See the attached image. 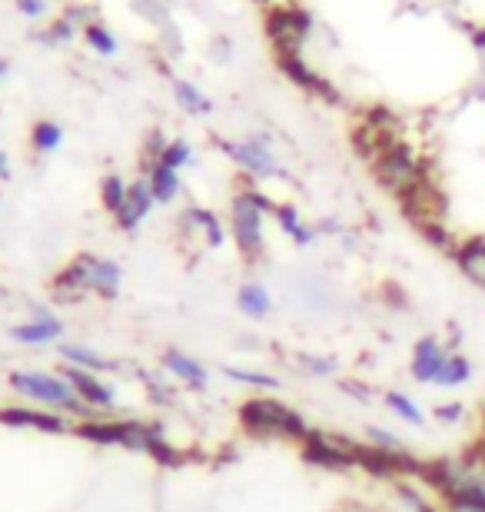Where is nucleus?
Returning <instances> with one entry per match:
<instances>
[{"mask_svg":"<svg viewBox=\"0 0 485 512\" xmlns=\"http://www.w3.org/2000/svg\"><path fill=\"white\" fill-rule=\"evenodd\" d=\"M60 356L67 360V366H80V370H113L110 360H103L97 350H90V346H80V343H60Z\"/></svg>","mask_w":485,"mask_h":512,"instance_id":"aec40b11","label":"nucleus"},{"mask_svg":"<svg viewBox=\"0 0 485 512\" xmlns=\"http://www.w3.org/2000/svg\"><path fill=\"white\" fill-rule=\"evenodd\" d=\"M0 426L37 429V433H74V423L67 416L47 413V409H30V406H4L0 409Z\"/></svg>","mask_w":485,"mask_h":512,"instance_id":"6e6552de","label":"nucleus"},{"mask_svg":"<svg viewBox=\"0 0 485 512\" xmlns=\"http://www.w3.org/2000/svg\"><path fill=\"white\" fill-rule=\"evenodd\" d=\"M127 183H123L117 173H110V177H103L100 183V200H103V207H107L110 213H117L123 207V200H127Z\"/></svg>","mask_w":485,"mask_h":512,"instance_id":"cd10ccee","label":"nucleus"},{"mask_svg":"<svg viewBox=\"0 0 485 512\" xmlns=\"http://www.w3.org/2000/svg\"><path fill=\"white\" fill-rule=\"evenodd\" d=\"M273 210H276L273 203L256 190H240L230 203L233 240L250 263H256L263 256V213H273Z\"/></svg>","mask_w":485,"mask_h":512,"instance_id":"20e7f679","label":"nucleus"},{"mask_svg":"<svg viewBox=\"0 0 485 512\" xmlns=\"http://www.w3.org/2000/svg\"><path fill=\"white\" fill-rule=\"evenodd\" d=\"M442 512H485L476 499H469V496H456V499H446L442 503Z\"/></svg>","mask_w":485,"mask_h":512,"instance_id":"c9c22d12","label":"nucleus"},{"mask_svg":"<svg viewBox=\"0 0 485 512\" xmlns=\"http://www.w3.org/2000/svg\"><path fill=\"white\" fill-rule=\"evenodd\" d=\"M339 389H343L346 396H356L359 403H373V393L363 386V383H356V380H346V383H339Z\"/></svg>","mask_w":485,"mask_h":512,"instance_id":"e433bc0d","label":"nucleus"},{"mask_svg":"<svg viewBox=\"0 0 485 512\" xmlns=\"http://www.w3.org/2000/svg\"><path fill=\"white\" fill-rule=\"evenodd\" d=\"M147 456L157 459L160 466H180V463H183V456L170 446V439L163 436V433H160L157 439H153V446H150V453H147Z\"/></svg>","mask_w":485,"mask_h":512,"instance_id":"7c9ffc66","label":"nucleus"},{"mask_svg":"<svg viewBox=\"0 0 485 512\" xmlns=\"http://www.w3.org/2000/svg\"><path fill=\"white\" fill-rule=\"evenodd\" d=\"M7 67H10V64H7V60H0V77H4V74H7Z\"/></svg>","mask_w":485,"mask_h":512,"instance_id":"79ce46f5","label":"nucleus"},{"mask_svg":"<svg viewBox=\"0 0 485 512\" xmlns=\"http://www.w3.org/2000/svg\"><path fill=\"white\" fill-rule=\"evenodd\" d=\"M223 150L240 163L246 173L253 177H280V163L270 150H266L263 140H243V143H223Z\"/></svg>","mask_w":485,"mask_h":512,"instance_id":"1a4fd4ad","label":"nucleus"},{"mask_svg":"<svg viewBox=\"0 0 485 512\" xmlns=\"http://www.w3.org/2000/svg\"><path fill=\"white\" fill-rule=\"evenodd\" d=\"M60 376H64V380L74 386V393L84 399L87 406H94V409L97 406L100 409H110L113 406V389L107 383H100L90 370H80V366H67V370L60 373Z\"/></svg>","mask_w":485,"mask_h":512,"instance_id":"f8f14e48","label":"nucleus"},{"mask_svg":"<svg viewBox=\"0 0 485 512\" xmlns=\"http://www.w3.org/2000/svg\"><path fill=\"white\" fill-rule=\"evenodd\" d=\"M462 413H466V406L462 403H442V406H432V419L442 426H456L462 423Z\"/></svg>","mask_w":485,"mask_h":512,"instance_id":"f704fd0d","label":"nucleus"},{"mask_svg":"<svg viewBox=\"0 0 485 512\" xmlns=\"http://www.w3.org/2000/svg\"><path fill=\"white\" fill-rule=\"evenodd\" d=\"M373 173H376V180L383 183V190H389L399 203L406 200L409 193H416L422 183H429L426 163H422L419 153L406 147L402 140L392 143L383 157L373 160Z\"/></svg>","mask_w":485,"mask_h":512,"instance_id":"7ed1b4c3","label":"nucleus"},{"mask_svg":"<svg viewBox=\"0 0 485 512\" xmlns=\"http://www.w3.org/2000/svg\"><path fill=\"white\" fill-rule=\"evenodd\" d=\"M147 177H150V187H153V197H157V203H170L180 193L177 170H170L167 163H157V167H153Z\"/></svg>","mask_w":485,"mask_h":512,"instance_id":"5701e85b","label":"nucleus"},{"mask_svg":"<svg viewBox=\"0 0 485 512\" xmlns=\"http://www.w3.org/2000/svg\"><path fill=\"white\" fill-rule=\"evenodd\" d=\"M299 456L306 459L309 466L316 469H333V473H343V469H359V443H353L349 436L339 433H326V429H313L303 443H299Z\"/></svg>","mask_w":485,"mask_h":512,"instance_id":"39448f33","label":"nucleus"},{"mask_svg":"<svg viewBox=\"0 0 485 512\" xmlns=\"http://www.w3.org/2000/svg\"><path fill=\"white\" fill-rule=\"evenodd\" d=\"M163 366L177 376V380L190 383L193 389H203L206 386V370L196 360H190L187 353H177V350H167V356H163Z\"/></svg>","mask_w":485,"mask_h":512,"instance_id":"a211bd4d","label":"nucleus"},{"mask_svg":"<svg viewBox=\"0 0 485 512\" xmlns=\"http://www.w3.org/2000/svg\"><path fill=\"white\" fill-rule=\"evenodd\" d=\"M60 140H64V130H60L54 120H40V124L34 127V133H30V143H34L37 153H50L60 147Z\"/></svg>","mask_w":485,"mask_h":512,"instance_id":"bb28decb","label":"nucleus"},{"mask_svg":"<svg viewBox=\"0 0 485 512\" xmlns=\"http://www.w3.org/2000/svg\"><path fill=\"white\" fill-rule=\"evenodd\" d=\"M383 403H386L389 413H396L402 419V423H409V426H416V429L426 426V413H422L416 399H409L406 393H396V389H389V393L383 396Z\"/></svg>","mask_w":485,"mask_h":512,"instance_id":"4be33fe9","label":"nucleus"},{"mask_svg":"<svg viewBox=\"0 0 485 512\" xmlns=\"http://www.w3.org/2000/svg\"><path fill=\"white\" fill-rule=\"evenodd\" d=\"M263 4H273V0H263Z\"/></svg>","mask_w":485,"mask_h":512,"instance_id":"37998d69","label":"nucleus"},{"mask_svg":"<svg viewBox=\"0 0 485 512\" xmlns=\"http://www.w3.org/2000/svg\"><path fill=\"white\" fill-rule=\"evenodd\" d=\"M472 380V360L469 356H462V353H452L446 366H442V373H439V380L432 383V386H439V389H459V386H466Z\"/></svg>","mask_w":485,"mask_h":512,"instance_id":"412c9836","label":"nucleus"},{"mask_svg":"<svg viewBox=\"0 0 485 512\" xmlns=\"http://www.w3.org/2000/svg\"><path fill=\"white\" fill-rule=\"evenodd\" d=\"M173 94H177L180 107L190 110V114H210V100H206L193 84H187V80H173Z\"/></svg>","mask_w":485,"mask_h":512,"instance_id":"a878e982","label":"nucleus"},{"mask_svg":"<svg viewBox=\"0 0 485 512\" xmlns=\"http://www.w3.org/2000/svg\"><path fill=\"white\" fill-rule=\"evenodd\" d=\"M163 163H167L170 170H180L190 163V143L187 140H170L167 153H163Z\"/></svg>","mask_w":485,"mask_h":512,"instance_id":"72a5a7b5","label":"nucleus"},{"mask_svg":"<svg viewBox=\"0 0 485 512\" xmlns=\"http://www.w3.org/2000/svg\"><path fill=\"white\" fill-rule=\"evenodd\" d=\"M223 373L230 376L236 383H246V386H260V389H276L280 380L270 373H253V370H240V366H223Z\"/></svg>","mask_w":485,"mask_h":512,"instance_id":"c756f323","label":"nucleus"},{"mask_svg":"<svg viewBox=\"0 0 485 512\" xmlns=\"http://www.w3.org/2000/svg\"><path fill=\"white\" fill-rule=\"evenodd\" d=\"M133 10L143 14V17L150 20V24H157V27L170 24V14H167V7H163L160 0H133Z\"/></svg>","mask_w":485,"mask_h":512,"instance_id":"2f4dec72","label":"nucleus"},{"mask_svg":"<svg viewBox=\"0 0 485 512\" xmlns=\"http://www.w3.org/2000/svg\"><path fill=\"white\" fill-rule=\"evenodd\" d=\"M366 436H369V446L383 449V453H389V456H409L412 453V449L402 443L396 433H389V429H383V426H369Z\"/></svg>","mask_w":485,"mask_h":512,"instance_id":"393cba45","label":"nucleus"},{"mask_svg":"<svg viewBox=\"0 0 485 512\" xmlns=\"http://www.w3.org/2000/svg\"><path fill=\"white\" fill-rule=\"evenodd\" d=\"M17 10L27 17H40L47 14V0H17Z\"/></svg>","mask_w":485,"mask_h":512,"instance_id":"4c0bfd02","label":"nucleus"},{"mask_svg":"<svg viewBox=\"0 0 485 512\" xmlns=\"http://www.w3.org/2000/svg\"><path fill=\"white\" fill-rule=\"evenodd\" d=\"M84 34H87V44L94 47V50H100V54H113V50H117V40L110 37V30L103 27V24L87 27Z\"/></svg>","mask_w":485,"mask_h":512,"instance_id":"473e14b6","label":"nucleus"},{"mask_svg":"<svg viewBox=\"0 0 485 512\" xmlns=\"http://www.w3.org/2000/svg\"><path fill=\"white\" fill-rule=\"evenodd\" d=\"M482 423H485V419H482ZM472 453H479V456L485 459V433H482V439H479V446H472Z\"/></svg>","mask_w":485,"mask_h":512,"instance_id":"a19ab883","label":"nucleus"},{"mask_svg":"<svg viewBox=\"0 0 485 512\" xmlns=\"http://www.w3.org/2000/svg\"><path fill=\"white\" fill-rule=\"evenodd\" d=\"M60 333H64V323H60L47 306H34V320L10 330V336H14L17 343H27V346H44L50 340H57Z\"/></svg>","mask_w":485,"mask_h":512,"instance_id":"9b49d317","label":"nucleus"},{"mask_svg":"<svg viewBox=\"0 0 485 512\" xmlns=\"http://www.w3.org/2000/svg\"><path fill=\"white\" fill-rule=\"evenodd\" d=\"M452 260H456L459 273L466 276L469 283H476L485 290V237L459 240L456 250H452Z\"/></svg>","mask_w":485,"mask_h":512,"instance_id":"ddd939ff","label":"nucleus"},{"mask_svg":"<svg viewBox=\"0 0 485 512\" xmlns=\"http://www.w3.org/2000/svg\"><path fill=\"white\" fill-rule=\"evenodd\" d=\"M449 350H446V343L439 340V336H419L416 346H412V360H409V376L416 383L422 386H432L439 380V373H442V366H446L449 360Z\"/></svg>","mask_w":485,"mask_h":512,"instance_id":"0eeeda50","label":"nucleus"},{"mask_svg":"<svg viewBox=\"0 0 485 512\" xmlns=\"http://www.w3.org/2000/svg\"><path fill=\"white\" fill-rule=\"evenodd\" d=\"M240 426L256 439H296V443H303L313 433L299 409L270 396L246 399L240 406Z\"/></svg>","mask_w":485,"mask_h":512,"instance_id":"f257e3e1","label":"nucleus"},{"mask_svg":"<svg viewBox=\"0 0 485 512\" xmlns=\"http://www.w3.org/2000/svg\"><path fill=\"white\" fill-rule=\"evenodd\" d=\"M336 512H379V509H373V506H366V503H356V499H346L343 506H339Z\"/></svg>","mask_w":485,"mask_h":512,"instance_id":"58836bf2","label":"nucleus"},{"mask_svg":"<svg viewBox=\"0 0 485 512\" xmlns=\"http://www.w3.org/2000/svg\"><path fill=\"white\" fill-rule=\"evenodd\" d=\"M10 386H14L20 396L34 399V403L64 409V413L80 416V419H97L94 406H87L84 399H80V396L74 393V386H70V383L64 380V376L20 370V373H10Z\"/></svg>","mask_w":485,"mask_h":512,"instance_id":"f03ea898","label":"nucleus"},{"mask_svg":"<svg viewBox=\"0 0 485 512\" xmlns=\"http://www.w3.org/2000/svg\"><path fill=\"white\" fill-rule=\"evenodd\" d=\"M10 177V160H7V153L0 150V180H7Z\"/></svg>","mask_w":485,"mask_h":512,"instance_id":"ea45409f","label":"nucleus"},{"mask_svg":"<svg viewBox=\"0 0 485 512\" xmlns=\"http://www.w3.org/2000/svg\"><path fill=\"white\" fill-rule=\"evenodd\" d=\"M309 27H313V20H309L306 10H299L293 4L290 7H273L270 17H266V34H270V40H273L276 57L299 54Z\"/></svg>","mask_w":485,"mask_h":512,"instance_id":"423d86ee","label":"nucleus"},{"mask_svg":"<svg viewBox=\"0 0 485 512\" xmlns=\"http://www.w3.org/2000/svg\"><path fill=\"white\" fill-rule=\"evenodd\" d=\"M180 227L183 230H200L210 247H223V227H220V220H216L210 210H200V207L183 210Z\"/></svg>","mask_w":485,"mask_h":512,"instance_id":"f3484780","label":"nucleus"},{"mask_svg":"<svg viewBox=\"0 0 485 512\" xmlns=\"http://www.w3.org/2000/svg\"><path fill=\"white\" fill-rule=\"evenodd\" d=\"M276 64H280V70L293 80V84L306 87L309 94L326 97V100H339V94L333 90V84H329V80H323V77H316L313 70H309V67L303 64V57H299V54H283V57H276Z\"/></svg>","mask_w":485,"mask_h":512,"instance_id":"4468645a","label":"nucleus"},{"mask_svg":"<svg viewBox=\"0 0 485 512\" xmlns=\"http://www.w3.org/2000/svg\"><path fill=\"white\" fill-rule=\"evenodd\" d=\"M236 306H240L250 320H266V316L273 313V296L260 283H243L240 290H236Z\"/></svg>","mask_w":485,"mask_h":512,"instance_id":"dca6fc26","label":"nucleus"},{"mask_svg":"<svg viewBox=\"0 0 485 512\" xmlns=\"http://www.w3.org/2000/svg\"><path fill=\"white\" fill-rule=\"evenodd\" d=\"M120 280H123L120 266L113 263V260H100V256H97L94 273H90V290L100 293V296H107V300H113V296L120 293Z\"/></svg>","mask_w":485,"mask_h":512,"instance_id":"6ab92c4d","label":"nucleus"},{"mask_svg":"<svg viewBox=\"0 0 485 512\" xmlns=\"http://www.w3.org/2000/svg\"><path fill=\"white\" fill-rule=\"evenodd\" d=\"M80 439H90L97 446H120L123 443V419H84L74 426Z\"/></svg>","mask_w":485,"mask_h":512,"instance_id":"2eb2a0df","label":"nucleus"},{"mask_svg":"<svg viewBox=\"0 0 485 512\" xmlns=\"http://www.w3.org/2000/svg\"><path fill=\"white\" fill-rule=\"evenodd\" d=\"M276 213V220H280V227L290 233V237L299 243V247H309V243H313L319 233L313 230V227H306L303 220H299V213H296V207H276L273 210Z\"/></svg>","mask_w":485,"mask_h":512,"instance_id":"b1692460","label":"nucleus"},{"mask_svg":"<svg viewBox=\"0 0 485 512\" xmlns=\"http://www.w3.org/2000/svg\"><path fill=\"white\" fill-rule=\"evenodd\" d=\"M296 366L299 370H306L309 376H336V370H339V363L333 360V356H309V353H299Z\"/></svg>","mask_w":485,"mask_h":512,"instance_id":"c85d7f7f","label":"nucleus"},{"mask_svg":"<svg viewBox=\"0 0 485 512\" xmlns=\"http://www.w3.org/2000/svg\"><path fill=\"white\" fill-rule=\"evenodd\" d=\"M153 203H157V197H153L150 177L143 173L140 180H133V183H130L127 200H123V207H120L117 213H113V217H117V223H120L123 230H133V227H137V223L150 213Z\"/></svg>","mask_w":485,"mask_h":512,"instance_id":"9d476101","label":"nucleus"}]
</instances>
